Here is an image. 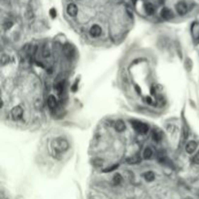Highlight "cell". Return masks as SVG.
Here are the masks:
<instances>
[{"label": "cell", "instance_id": "1", "mask_svg": "<svg viewBox=\"0 0 199 199\" xmlns=\"http://www.w3.org/2000/svg\"><path fill=\"white\" fill-rule=\"evenodd\" d=\"M52 147L53 151L58 153H63L69 149V143L64 138H57L52 142Z\"/></svg>", "mask_w": 199, "mask_h": 199}, {"label": "cell", "instance_id": "2", "mask_svg": "<svg viewBox=\"0 0 199 199\" xmlns=\"http://www.w3.org/2000/svg\"><path fill=\"white\" fill-rule=\"evenodd\" d=\"M131 126L140 134H147L150 130L149 125L138 121H131Z\"/></svg>", "mask_w": 199, "mask_h": 199}, {"label": "cell", "instance_id": "3", "mask_svg": "<svg viewBox=\"0 0 199 199\" xmlns=\"http://www.w3.org/2000/svg\"><path fill=\"white\" fill-rule=\"evenodd\" d=\"M23 115V109L21 106H16L12 109L11 111V116L15 119V121H19L22 118Z\"/></svg>", "mask_w": 199, "mask_h": 199}, {"label": "cell", "instance_id": "4", "mask_svg": "<svg viewBox=\"0 0 199 199\" xmlns=\"http://www.w3.org/2000/svg\"><path fill=\"white\" fill-rule=\"evenodd\" d=\"M63 53L65 54V57L71 58L74 56V53H75V50H74V47L71 44H65L63 47Z\"/></svg>", "mask_w": 199, "mask_h": 199}, {"label": "cell", "instance_id": "5", "mask_svg": "<svg viewBox=\"0 0 199 199\" xmlns=\"http://www.w3.org/2000/svg\"><path fill=\"white\" fill-rule=\"evenodd\" d=\"M101 33H102V29L98 24H94L89 29V34H91V37H99L101 35Z\"/></svg>", "mask_w": 199, "mask_h": 199}, {"label": "cell", "instance_id": "6", "mask_svg": "<svg viewBox=\"0 0 199 199\" xmlns=\"http://www.w3.org/2000/svg\"><path fill=\"white\" fill-rule=\"evenodd\" d=\"M176 10L179 15H181V16H184L185 14H187V6L185 2H179L177 5H176Z\"/></svg>", "mask_w": 199, "mask_h": 199}, {"label": "cell", "instance_id": "7", "mask_svg": "<svg viewBox=\"0 0 199 199\" xmlns=\"http://www.w3.org/2000/svg\"><path fill=\"white\" fill-rule=\"evenodd\" d=\"M47 104H48V107L51 109V110H54L57 106V98L54 97V95H49L48 99H47Z\"/></svg>", "mask_w": 199, "mask_h": 199}, {"label": "cell", "instance_id": "8", "mask_svg": "<svg viewBox=\"0 0 199 199\" xmlns=\"http://www.w3.org/2000/svg\"><path fill=\"white\" fill-rule=\"evenodd\" d=\"M66 11H67V14H68L70 17H75L76 15L78 14V7L76 6L75 4L70 3V4H69L68 6H67Z\"/></svg>", "mask_w": 199, "mask_h": 199}, {"label": "cell", "instance_id": "9", "mask_svg": "<svg viewBox=\"0 0 199 199\" xmlns=\"http://www.w3.org/2000/svg\"><path fill=\"white\" fill-rule=\"evenodd\" d=\"M197 148V142L195 141H190L186 145V152L187 153H193L195 152Z\"/></svg>", "mask_w": 199, "mask_h": 199}, {"label": "cell", "instance_id": "10", "mask_svg": "<svg viewBox=\"0 0 199 199\" xmlns=\"http://www.w3.org/2000/svg\"><path fill=\"white\" fill-rule=\"evenodd\" d=\"M160 16L164 19H171L173 17H174V15L172 13V11L170 9H168V8H163L161 10V12H160Z\"/></svg>", "mask_w": 199, "mask_h": 199}, {"label": "cell", "instance_id": "11", "mask_svg": "<svg viewBox=\"0 0 199 199\" xmlns=\"http://www.w3.org/2000/svg\"><path fill=\"white\" fill-rule=\"evenodd\" d=\"M152 138L153 140L155 142H160L161 139H162V133L160 130H158V129H156L153 128V131H152Z\"/></svg>", "mask_w": 199, "mask_h": 199}, {"label": "cell", "instance_id": "12", "mask_svg": "<svg viewBox=\"0 0 199 199\" xmlns=\"http://www.w3.org/2000/svg\"><path fill=\"white\" fill-rule=\"evenodd\" d=\"M64 87H65V82H64V81L58 82V83L56 84V87H54V88H56L57 92L59 94V95H61V94L63 93V91H64Z\"/></svg>", "mask_w": 199, "mask_h": 199}, {"label": "cell", "instance_id": "13", "mask_svg": "<svg viewBox=\"0 0 199 199\" xmlns=\"http://www.w3.org/2000/svg\"><path fill=\"white\" fill-rule=\"evenodd\" d=\"M115 129L118 132H122L125 129V123L121 121V119H118V121L115 122Z\"/></svg>", "mask_w": 199, "mask_h": 199}, {"label": "cell", "instance_id": "14", "mask_svg": "<svg viewBox=\"0 0 199 199\" xmlns=\"http://www.w3.org/2000/svg\"><path fill=\"white\" fill-rule=\"evenodd\" d=\"M143 177H144V179H145L147 182H153V180H155V178H156L155 173L152 172V171L145 172V173L143 174Z\"/></svg>", "mask_w": 199, "mask_h": 199}, {"label": "cell", "instance_id": "15", "mask_svg": "<svg viewBox=\"0 0 199 199\" xmlns=\"http://www.w3.org/2000/svg\"><path fill=\"white\" fill-rule=\"evenodd\" d=\"M145 11L147 13V15L149 16H152L155 13V7H153V5L152 3H146L145 4Z\"/></svg>", "mask_w": 199, "mask_h": 199}, {"label": "cell", "instance_id": "16", "mask_svg": "<svg viewBox=\"0 0 199 199\" xmlns=\"http://www.w3.org/2000/svg\"><path fill=\"white\" fill-rule=\"evenodd\" d=\"M126 162L128 164H137V163H140L141 162V157L139 156H134L131 157H128L126 159Z\"/></svg>", "mask_w": 199, "mask_h": 199}, {"label": "cell", "instance_id": "17", "mask_svg": "<svg viewBox=\"0 0 199 199\" xmlns=\"http://www.w3.org/2000/svg\"><path fill=\"white\" fill-rule=\"evenodd\" d=\"M153 155V150L151 148H146L145 150H144L143 152V157L145 158V159H150Z\"/></svg>", "mask_w": 199, "mask_h": 199}, {"label": "cell", "instance_id": "18", "mask_svg": "<svg viewBox=\"0 0 199 199\" xmlns=\"http://www.w3.org/2000/svg\"><path fill=\"white\" fill-rule=\"evenodd\" d=\"M122 177L121 174L117 173V174L114 175V177H113V184L115 186H118L119 184L122 183Z\"/></svg>", "mask_w": 199, "mask_h": 199}, {"label": "cell", "instance_id": "19", "mask_svg": "<svg viewBox=\"0 0 199 199\" xmlns=\"http://www.w3.org/2000/svg\"><path fill=\"white\" fill-rule=\"evenodd\" d=\"M92 164L95 167H100L103 165V159L101 158H94L92 160Z\"/></svg>", "mask_w": 199, "mask_h": 199}, {"label": "cell", "instance_id": "20", "mask_svg": "<svg viewBox=\"0 0 199 199\" xmlns=\"http://www.w3.org/2000/svg\"><path fill=\"white\" fill-rule=\"evenodd\" d=\"M185 67H186V69H187L188 71H190V69H191V67H192V61H191L190 58H187V59H186Z\"/></svg>", "mask_w": 199, "mask_h": 199}, {"label": "cell", "instance_id": "21", "mask_svg": "<svg viewBox=\"0 0 199 199\" xmlns=\"http://www.w3.org/2000/svg\"><path fill=\"white\" fill-rule=\"evenodd\" d=\"M13 26V22H4V24H3V27H4V29L5 30H8V29H10Z\"/></svg>", "mask_w": 199, "mask_h": 199}, {"label": "cell", "instance_id": "22", "mask_svg": "<svg viewBox=\"0 0 199 199\" xmlns=\"http://www.w3.org/2000/svg\"><path fill=\"white\" fill-rule=\"evenodd\" d=\"M118 167V164H114V165H112L111 167L106 168L105 170H104V172H105V173H107V172H112V171H114V170H116Z\"/></svg>", "mask_w": 199, "mask_h": 199}, {"label": "cell", "instance_id": "23", "mask_svg": "<svg viewBox=\"0 0 199 199\" xmlns=\"http://www.w3.org/2000/svg\"><path fill=\"white\" fill-rule=\"evenodd\" d=\"M42 56H43V57H50V51H49L47 48H44V49H43Z\"/></svg>", "mask_w": 199, "mask_h": 199}, {"label": "cell", "instance_id": "24", "mask_svg": "<svg viewBox=\"0 0 199 199\" xmlns=\"http://www.w3.org/2000/svg\"><path fill=\"white\" fill-rule=\"evenodd\" d=\"M1 61H2V65H4V64H6L9 62V57L7 56H5V54H3L2 57H1Z\"/></svg>", "mask_w": 199, "mask_h": 199}, {"label": "cell", "instance_id": "25", "mask_svg": "<svg viewBox=\"0 0 199 199\" xmlns=\"http://www.w3.org/2000/svg\"><path fill=\"white\" fill-rule=\"evenodd\" d=\"M192 161L194 162L195 164H197V165H199V151L196 153V155L194 156V157H193Z\"/></svg>", "mask_w": 199, "mask_h": 199}, {"label": "cell", "instance_id": "26", "mask_svg": "<svg viewBox=\"0 0 199 199\" xmlns=\"http://www.w3.org/2000/svg\"><path fill=\"white\" fill-rule=\"evenodd\" d=\"M50 15H51V17L53 18V19H54L57 17V11H56V9H51L50 10Z\"/></svg>", "mask_w": 199, "mask_h": 199}, {"label": "cell", "instance_id": "27", "mask_svg": "<svg viewBox=\"0 0 199 199\" xmlns=\"http://www.w3.org/2000/svg\"><path fill=\"white\" fill-rule=\"evenodd\" d=\"M77 89H78V84H77V82L73 84V87H71V91H73V92H76L77 91Z\"/></svg>", "mask_w": 199, "mask_h": 199}, {"label": "cell", "instance_id": "28", "mask_svg": "<svg viewBox=\"0 0 199 199\" xmlns=\"http://www.w3.org/2000/svg\"><path fill=\"white\" fill-rule=\"evenodd\" d=\"M145 101L148 103V104H151L152 102H153V100H152V98L150 97V96H147L146 98H145Z\"/></svg>", "mask_w": 199, "mask_h": 199}, {"label": "cell", "instance_id": "29", "mask_svg": "<svg viewBox=\"0 0 199 199\" xmlns=\"http://www.w3.org/2000/svg\"><path fill=\"white\" fill-rule=\"evenodd\" d=\"M151 93H152V95H156V88H155V87H152Z\"/></svg>", "mask_w": 199, "mask_h": 199}, {"label": "cell", "instance_id": "30", "mask_svg": "<svg viewBox=\"0 0 199 199\" xmlns=\"http://www.w3.org/2000/svg\"><path fill=\"white\" fill-rule=\"evenodd\" d=\"M135 91H137V93H139V94L141 93V88L139 87L138 86H135Z\"/></svg>", "mask_w": 199, "mask_h": 199}, {"label": "cell", "instance_id": "31", "mask_svg": "<svg viewBox=\"0 0 199 199\" xmlns=\"http://www.w3.org/2000/svg\"><path fill=\"white\" fill-rule=\"evenodd\" d=\"M132 1H133V2H136V1H137V0H132Z\"/></svg>", "mask_w": 199, "mask_h": 199}]
</instances>
